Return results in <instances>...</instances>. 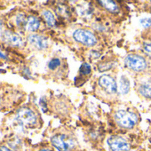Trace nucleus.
I'll return each mask as SVG.
<instances>
[{"instance_id": "obj_20", "label": "nucleus", "mask_w": 151, "mask_h": 151, "mask_svg": "<svg viewBox=\"0 0 151 151\" xmlns=\"http://www.w3.org/2000/svg\"><path fill=\"white\" fill-rule=\"evenodd\" d=\"M4 32H5V30H4V24H3V22L1 21H0V37L3 36Z\"/></svg>"}, {"instance_id": "obj_6", "label": "nucleus", "mask_w": 151, "mask_h": 151, "mask_svg": "<svg viewBox=\"0 0 151 151\" xmlns=\"http://www.w3.org/2000/svg\"><path fill=\"white\" fill-rule=\"evenodd\" d=\"M107 143L111 151H130L131 148L129 142L124 138L117 135L109 137Z\"/></svg>"}, {"instance_id": "obj_14", "label": "nucleus", "mask_w": 151, "mask_h": 151, "mask_svg": "<svg viewBox=\"0 0 151 151\" xmlns=\"http://www.w3.org/2000/svg\"><path fill=\"white\" fill-rule=\"evenodd\" d=\"M42 15L46 22V24L49 26V27H54L55 24H56V20H55V17L53 15V14L49 11V10H45L43 11L42 13Z\"/></svg>"}, {"instance_id": "obj_4", "label": "nucleus", "mask_w": 151, "mask_h": 151, "mask_svg": "<svg viewBox=\"0 0 151 151\" xmlns=\"http://www.w3.org/2000/svg\"><path fill=\"white\" fill-rule=\"evenodd\" d=\"M73 38L78 43L82 44L85 46L92 47L97 44V38L95 35L90 30L85 29H79L75 30L73 33Z\"/></svg>"}, {"instance_id": "obj_3", "label": "nucleus", "mask_w": 151, "mask_h": 151, "mask_svg": "<svg viewBox=\"0 0 151 151\" xmlns=\"http://www.w3.org/2000/svg\"><path fill=\"white\" fill-rule=\"evenodd\" d=\"M124 63L128 68L135 72H141L145 70L147 66L146 59L143 56L135 53L128 54L124 59Z\"/></svg>"}, {"instance_id": "obj_16", "label": "nucleus", "mask_w": 151, "mask_h": 151, "mask_svg": "<svg viewBox=\"0 0 151 151\" xmlns=\"http://www.w3.org/2000/svg\"><path fill=\"white\" fill-rule=\"evenodd\" d=\"M60 65V60L58 59V58H53V59H52V60L49 61V63H48V68H49L50 69L53 70V69H56L57 68H59Z\"/></svg>"}, {"instance_id": "obj_1", "label": "nucleus", "mask_w": 151, "mask_h": 151, "mask_svg": "<svg viewBox=\"0 0 151 151\" xmlns=\"http://www.w3.org/2000/svg\"><path fill=\"white\" fill-rule=\"evenodd\" d=\"M51 142L58 151H74L77 147L76 139L65 133H58L52 137Z\"/></svg>"}, {"instance_id": "obj_8", "label": "nucleus", "mask_w": 151, "mask_h": 151, "mask_svg": "<svg viewBox=\"0 0 151 151\" xmlns=\"http://www.w3.org/2000/svg\"><path fill=\"white\" fill-rule=\"evenodd\" d=\"M29 43L39 51H43L48 48V40L45 37L38 34H30L28 37Z\"/></svg>"}, {"instance_id": "obj_2", "label": "nucleus", "mask_w": 151, "mask_h": 151, "mask_svg": "<svg viewBox=\"0 0 151 151\" xmlns=\"http://www.w3.org/2000/svg\"><path fill=\"white\" fill-rule=\"evenodd\" d=\"M116 123L124 129H132L138 123V116L132 111L117 110L114 114Z\"/></svg>"}, {"instance_id": "obj_12", "label": "nucleus", "mask_w": 151, "mask_h": 151, "mask_svg": "<svg viewBox=\"0 0 151 151\" xmlns=\"http://www.w3.org/2000/svg\"><path fill=\"white\" fill-rule=\"evenodd\" d=\"M99 4H101L102 7H104L107 11H109L112 14H116V13L119 12L118 5L114 1H110V0L103 1V0H101V1H99Z\"/></svg>"}, {"instance_id": "obj_23", "label": "nucleus", "mask_w": 151, "mask_h": 151, "mask_svg": "<svg viewBox=\"0 0 151 151\" xmlns=\"http://www.w3.org/2000/svg\"><path fill=\"white\" fill-rule=\"evenodd\" d=\"M150 3H151V1H150Z\"/></svg>"}, {"instance_id": "obj_10", "label": "nucleus", "mask_w": 151, "mask_h": 151, "mask_svg": "<svg viewBox=\"0 0 151 151\" xmlns=\"http://www.w3.org/2000/svg\"><path fill=\"white\" fill-rule=\"evenodd\" d=\"M138 92L142 97L146 99H151V80L141 83L139 86Z\"/></svg>"}, {"instance_id": "obj_17", "label": "nucleus", "mask_w": 151, "mask_h": 151, "mask_svg": "<svg viewBox=\"0 0 151 151\" xmlns=\"http://www.w3.org/2000/svg\"><path fill=\"white\" fill-rule=\"evenodd\" d=\"M91 70H92L91 66L88 63H84L81 66V68H80V72L83 75H88V74H90L91 73Z\"/></svg>"}, {"instance_id": "obj_19", "label": "nucleus", "mask_w": 151, "mask_h": 151, "mask_svg": "<svg viewBox=\"0 0 151 151\" xmlns=\"http://www.w3.org/2000/svg\"><path fill=\"white\" fill-rule=\"evenodd\" d=\"M139 23L143 28H150L151 27V19L150 18H142L139 20Z\"/></svg>"}, {"instance_id": "obj_13", "label": "nucleus", "mask_w": 151, "mask_h": 151, "mask_svg": "<svg viewBox=\"0 0 151 151\" xmlns=\"http://www.w3.org/2000/svg\"><path fill=\"white\" fill-rule=\"evenodd\" d=\"M118 90H119V93L121 94L128 93V92L130 90V81L127 78L126 76H122V77H121L120 82H119Z\"/></svg>"}, {"instance_id": "obj_18", "label": "nucleus", "mask_w": 151, "mask_h": 151, "mask_svg": "<svg viewBox=\"0 0 151 151\" xmlns=\"http://www.w3.org/2000/svg\"><path fill=\"white\" fill-rule=\"evenodd\" d=\"M142 50L151 57V42H144L142 44Z\"/></svg>"}, {"instance_id": "obj_9", "label": "nucleus", "mask_w": 151, "mask_h": 151, "mask_svg": "<svg viewBox=\"0 0 151 151\" xmlns=\"http://www.w3.org/2000/svg\"><path fill=\"white\" fill-rule=\"evenodd\" d=\"M2 40L6 43L7 45L14 46V47H20L22 45V37L11 30H5L3 36L1 37Z\"/></svg>"}, {"instance_id": "obj_15", "label": "nucleus", "mask_w": 151, "mask_h": 151, "mask_svg": "<svg viewBox=\"0 0 151 151\" xmlns=\"http://www.w3.org/2000/svg\"><path fill=\"white\" fill-rule=\"evenodd\" d=\"M27 19L26 16L24 14H18L16 16V19H15V22H16V25L19 27V28H26V23H27Z\"/></svg>"}, {"instance_id": "obj_11", "label": "nucleus", "mask_w": 151, "mask_h": 151, "mask_svg": "<svg viewBox=\"0 0 151 151\" xmlns=\"http://www.w3.org/2000/svg\"><path fill=\"white\" fill-rule=\"evenodd\" d=\"M40 27V21L36 16H29L26 23V29L30 32L37 31Z\"/></svg>"}, {"instance_id": "obj_7", "label": "nucleus", "mask_w": 151, "mask_h": 151, "mask_svg": "<svg viewBox=\"0 0 151 151\" xmlns=\"http://www.w3.org/2000/svg\"><path fill=\"white\" fill-rule=\"evenodd\" d=\"M100 87L109 94H115L117 92V84L116 79L109 75H103L99 78Z\"/></svg>"}, {"instance_id": "obj_5", "label": "nucleus", "mask_w": 151, "mask_h": 151, "mask_svg": "<svg viewBox=\"0 0 151 151\" xmlns=\"http://www.w3.org/2000/svg\"><path fill=\"white\" fill-rule=\"evenodd\" d=\"M16 120L24 126H32L37 124V116L30 109L22 108L17 111Z\"/></svg>"}, {"instance_id": "obj_22", "label": "nucleus", "mask_w": 151, "mask_h": 151, "mask_svg": "<svg viewBox=\"0 0 151 151\" xmlns=\"http://www.w3.org/2000/svg\"><path fill=\"white\" fill-rule=\"evenodd\" d=\"M38 151H51L50 149H47V148H43V149H40Z\"/></svg>"}, {"instance_id": "obj_21", "label": "nucleus", "mask_w": 151, "mask_h": 151, "mask_svg": "<svg viewBox=\"0 0 151 151\" xmlns=\"http://www.w3.org/2000/svg\"><path fill=\"white\" fill-rule=\"evenodd\" d=\"M0 151H12V150L10 148H8L7 147L2 146V147H0Z\"/></svg>"}]
</instances>
